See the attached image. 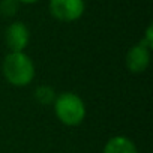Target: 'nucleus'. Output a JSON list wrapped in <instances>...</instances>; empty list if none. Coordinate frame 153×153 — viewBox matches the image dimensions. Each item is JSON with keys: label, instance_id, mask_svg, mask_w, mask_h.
I'll return each instance as SVG.
<instances>
[{"label": "nucleus", "instance_id": "nucleus-9", "mask_svg": "<svg viewBox=\"0 0 153 153\" xmlns=\"http://www.w3.org/2000/svg\"><path fill=\"white\" fill-rule=\"evenodd\" d=\"M152 32H153V27L152 26H149L147 27V30H146V38L141 41L149 50H152V47H153V35H152Z\"/></svg>", "mask_w": 153, "mask_h": 153}, {"label": "nucleus", "instance_id": "nucleus-3", "mask_svg": "<svg viewBox=\"0 0 153 153\" xmlns=\"http://www.w3.org/2000/svg\"><path fill=\"white\" fill-rule=\"evenodd\" d=\"M50 12L59 21H75L84 12V0H50Z\"/></svg>", "mask_w": 153, "mask_h": 153}, {"label": "nucleus", "instance_id": "nucleus-4", "mask_svg": "<svg viewBox=\"0 0 153 153\" xmlns=\"http://www.w3.org/2000/svg\"><path fill=\"white\" fill-rule=\"evenodd\" d=\"M5 39L11 53H24L30 41V32L24 23L15 21L6 29Z\"/></svg>", "mask_w": 153, "mask_h": 153}, {"label": "nucleus", "instance_id": "nucleus-2", "mask_svg": "<svg viewBox=\"0 0 153 153\" xmlns=\"http://www.w3.org/2000/svg\"><path fill=\"white\" fill-rule=\"evenodd\" d=\"M53 107L56 117L66 126H78L86 117L84 101L72 92H63L56 96Z\"/></svg>", "mask_w": 153, "mask_h": 153}, {"label": "nucleus", "instance_id": "nucleus-1", "mask_svg": "<svg viewBox=\"0 0 153 153\" xmlns=\"http://www.w3.org/2000/svg\"><path fill=\"white\" fill-rule=\"evenodd\" d=\"M3 75L9 84L26 87L35 78L33 60L26 53H9L3 60Z\"/></svg>", "mask_w": 153, "mask_h": 153}, {"label": "nucleus", "instance_id": "nucleus-5", "mask_svg": "<svg viewBox=\"0 0 153 153\" xmlns=\"http://www.w3.org/2000/svg\"><path fill=\"white\" fill-rule=\"evenodd\" d=\"M149 63H150V50L143 42L134 45L126 54V68L132 74L144 72L149 68Z\"/></svg>", "mask_w": 153, "mask_h": 153}, {"label": "nucleus", "instance_id": "nucleus-8", "mask_svg": "<svg viewBox=\"0 0 153 153\" xmlns=\"http://www.w3.org/2000/svg\"><path fill=\"white\" fill-rule=\"evenodd\" d=\"M0 11H2L3 15H14L17 11V0H3L2 5H0Z\"/></svg>", "mask_w": 153, "mask_h": 153}, {"label": "nucleus", "instance_id": "nucleus-10", "mask_svg": "<svg viewBox=\"0 0 153 153\" xmlns=\"http://www.w3.org/2000/svg\"><path fill=\"white\" fill-rule=\"evenodd\" d=\"M20 2H23V3H35V2H38V0H20Z\"/></svg>", "mask_w": 153, "mask_h": 153}, {"label": "nucleus", "instance_id": "nucleus-6", "mask_svg": "<svg viewBox=\"0 0 153 153\" xmlns=\"http://www.w3.org/2000/svg\"><path fill=\"white\" fill-rule=\"evenodd\" d=\"M104 153H138V150L132 140L123 135H116L107 141Z\"/></svg>", "mask_w": 153, "mask_h": 153}, {"label": "nucleus", "instance_id": "nucleus-7", "mask_svg": "<svg viewBox=\"0 0 153 153\" xmlns=\"http://www.w3.org/2000/svg\"><path fill=\"white\" fill-rule=\"evenodd\" d=\"M35 99L41 104V105H50L54 104L56 101V92L53 87L50 86H39L35 90Z\"/></svg>", "mask_w": 153, "mask_h": 153}]
</instances>
